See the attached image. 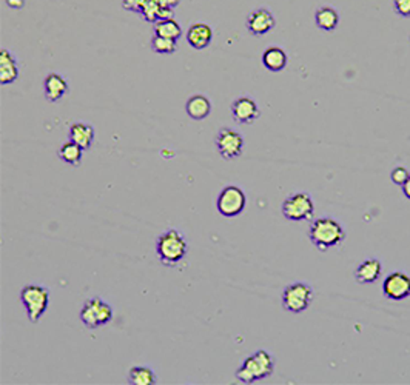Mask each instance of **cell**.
<instances>
[{"mask_svg":"<svg viewBox=\"0 0 410 385\" xmlns=\"http://www.w3.org/2000/svg\"><path fill=\"white\" fill-rule=\"evenodd\" d=\"M188 253V242L185 236L176 229H168L157 236L156 255L167 266H176L184 261Z\"/></svg>","mask_w":410,"mask_h":385,"instance_id":"cell-1","label":"cell"},{"mask_svg":"<svg viewBox=\"0 0 410 385\" xmlns=\"http://www.w3.org/2000/svg\"><path fill=\"white\" fill-rule=\"evenodd\" d=\"M309 239L319 251H327L341 245L345 239V231L336 219L319 217L310 225Z\"/></svg>","mask_w":410,"mask_h":385,"instance_id":"cell-2","label":"cell"},{"mask_svg":"<svg viewBox=\"0 0 410 385\" xmlns=\"http://www.w3.org/2000/svg\"><path fill=\"white\" fill-rule=\"evenodd\" d=\"M275 372V358L269 351L259 350L244 359V363L236 372V379L241 384H255L267 379Z\"/></svg>","mask_w":410,"mask_h":385,"instance_id":"cell-3","label":"cell"},{"mask_svg":"<svg viewBox=\"0 0 410 385\" xmlns=\"http://www.w3.org/2000/svg\"><path fill=\"white\" fill-rule=\"evenodd\" d=\"M20 302L25 307L28 319L36 324L48 310L50 290L39 284H28L20 290Z\"/></svg>","mask_w":410,"mask_h":385,"instance_id":"cell-4","label":"cell"},{"mask_svg":"<svg viewBox=\"0 0 410 385\" xmlns=\"http://www.w3.org/2000/svg\"><path fill=\"white\" fill-rule=\"evenodd\" d=\"M315 299V290L307 282H291L282 292V307L289 313L299 314L310 307Z\"/></svg>","mask_w":410,"mask_h":385,"instance_id":"cell-5","label":"cell"},{"mask_svg":"<svg viewBox=\"0 0 410 385\" xmlns=\"http://www.w3.org/2000/svg\"><path fill=\"white\" fill-rule=\"evenodd\" d=\"M113 316L114 311L112 305L100 299L99 296L90 297L81 309L82 324L90 330H96L110 324L113 320Z\"/></svg>","mask_w":410,"mask_h":385,"instance_id":"cell-6","label":"cell"},{"mask_svg":"<svg viewBox=\"0 0 410 385\" xmlns=\"http://www.w3.org/2000/svg\"><path fill=\"white\" fill-rule=\"evenodd\" d=\"M247 207V194L241 187L230 184L225 185L216 199L218 213L224 217H236L244 213Z\"/></svg>","mask_w":410,"mask_h":385,"instance_id":"cell-7","label":"cell"},{"mask_svg":"<svg viewBox=\"0 0 410 385\" xmlns=\"http://www.w3.org/2000/svg\"><path fill=\"white\" fill-rule=\"evenodd\" d=\"M281 210L290 222L310 221L315 215V203L309 193H293L282 202Z\"/></svg>","mask_w":410,"mask_h":385,"instance_id":"cell-8","label":"cell"},{"mask_svg":"<svg viewBox=\"0 0 410 385\" xmlns=\"http://www.w3.org/2000/svg\"><path fill=\"white\" fill-rule=\"evenodd\" d=\"M216 150L225 161H233L239 157L244 151V137L234 128L224 127L216 135Z\"/></svg>","mask_w":410,"mask_h":385,"instance_id":"cell-9","label":"cell"},{"mask_svg":"<svg viewBox=\"0 0 410 385\" xmlns=\"http://www.w3.org/2000/svg\"><path fill=\"white\" fill-rule=\"evenodd\" d=\"M232 117L236 123L239 125H251L255 123L259 116H261V109L256 104V100L250 96H239L233 100L232 104Z\"/></svg>","mask_w":410,"mask_h":385,"instance_id":"cell-10","label":"cell"},{"mask_svg":"<svg viewBox=\"0 0 410 385\" xmlns=\"http://www.w3.org/2000/svg\"><path fill=\"white\" fill-rule=\"evenodd\" d=\"M384 296L390 301H403L410 296V276L406 271H393L383 284Z\"/></svg>","mask_w":410,"mask_h":385,"instance_id":"cell-11","label":"cell"},{"mask_svg":"<svg viewBox=\"0 0 410 385\" xmlns=\"http://www.w3.org/2000/svg\"><path fill=\"white\" fill-rule=\"evenodd\" d=\"M275 25H276L275 15L272 14L270 10H267V8H256V10L251 11L246 23L249 33L256 37L269 34L270 31L275 29Z\"/></svg>","mask_w":410,"mask_h":385,"instance_id":"cell-12","label":"cell"},{"mask_svg":"<svg viewBox=\"0 0 410 385\" xmlns=\"http://www.w3.org/2000/svg\"><path fill=\"white\" fill-rule=\"evenodd\" d=\"M70 90L67 77L60 73H48L44 79V94L48 102H59Z\"/></svg>","mask_w":410,"mask_h":385,"instance_id":"cell-13","label":"cell"},{"mask_svg":"<svg viewBox=\"0 0 410 385\" xmlns=\"http://www.w3.org/2000/svg\"><path fill=\"white\" fill-rule=\"evenodd\" d=\"M187 42L192 46L193 50H205L207 46H210L213 41V29L205 22H196L193 25L187 29Z\"/></svg>","mask_w":410,"mask_h":385,"instance_id":"cell-14","label":"cell"},{"mask_svg":"<svg viewBox=\"0 0 410 385\" xmlns=\"http://www.w3.org/2000/svg\"><path fill=\"white\" fill-rule=\"evenodd\" d=\"M381 274H383V264L380 259L369 257L357 266V270H355V279H357L358 284L369 285L380 279Z\"/></svg>","mask_w":410,"mask_h":385,"instance_id":"cell-15","label":"cell"},{"mask_svg":"<svg viewBox=\"0 0 410 385\" xmlns=\"http://www.w3.org/2000/svg\"><path fill=\"white\" fill-rule=\"evenodd\" d=\"M68 140L77 144L82 150H90L94 142V128L88 122L77 121L70 125L68 130Z\"/></svg>","mask_w":410,"mask_h":385,"instance_id":"cell-16","label":"cell"},{"mask_svg":"<svg viewBox=\"0 0 410 385\" xmlns=\"http://www.w3.org/2000/svg\"><path fill=\"white\" fill-rule=\"evenodd\" d=\"M19 79V64L14 54L4 48L0 53V83L10 85Z\"/></svg>","mask_w":410,"mask_h":385,"instance_id":"cell-17","label":"cell"},{"mask_svg":"<svg viewBox=\"0 0 410 385\" xmlns=\"http://www.w3.org/2000/svg\"><path fill=\"white\" fill-rule=\"evenodd\" d=\"M263 64L272 73H281L289 64V56L281 46H269L263 53Z\"/></svg>","mask_w":410,"mask_h":385,"instance_id":"cell-18","label":"cell"},{"mask_svg":"<svg viewBox=\"0 0 410 385\" xmlns=\"http://www.w3.org/2000/svg\"><path fill=\"white\" fill-rule=\"evenodd\" d=\"M185 112L193 121H204L211 113V102L204 94H194L187 100Z\"/></svg>","mask_w":410,"mask_h":385,"instance_id":"cell-19","label":"cell"},{"mask_svg":"<svg viewBox=\"0 0 410 385\" xmlns=\"http://www.w3.org/2000/svg\"><path fill=\"white\" fill-rule=\"evenodd\" d=\"M315 23L322 31H333L340 23V14L332 6H321L315 13Z\"/></svg>","mask_w":410,"mask_h":385,"instance_id":"cell-20","label":"cell"},{"mask_svg":"<svg viewBox=\"0 0 410 385\" xmlns=\"http://www.w3.org/2000/svg\"><path fill=\"white\" fill-rule=\"evenodd\" d=\"M157 382L156 373L153 368L147 365L131 367L128 372V384L130 385H153Z\"/></svg>","mask_w":410,"mask_h":385,"instance_id":"cell-21","label":"cell"},{"mask_svg":"<svg viewBox=\"0 0 410 385\" xmlns=\"http://www.w3.org/2000/svg\"><path fill=\"white\" fill-rule=\"evenodd\" d=\"M153 34L170 37V39H175V41H179V39L183 37V28H180V25L175 19L157 20L153 27Z\"/></svg>","mask_w":410,"mask_h":385,"instance_id":"cell-22","label":"cell"},{"mask_svg":"<svg viewBox=\"0 0 410 385\" xmlns=\"http://www.w3.org/2000/svg\"><path fill=\"white\" fill-rule=\"evenodd\" d=\"M82 154L84 150L77 144L67 140L65 144H62L59 148V157L62 161L68 165H73V167H79L82 162Z\"/></svg>","mask_w":410,"mask_h":385,"instance_id":"cell-23","label":"cell"},{"mask_svg":"<svg viewBox=\"0 0 410 385\" xmlns=\"http://www.w3.org/2000/svg\"><path fill=\"white\" fill-rule=\"evenodd\" d=\"M150 46H152V50L157 54H173L178 50V41L170 37L153 34L152 41H150Z\"/></svg>","mask_w":410,"mask_h":385,"instance_id":"cell-24","label":"cell"},{"mask_svg":"<svg viewBox=\"0 0 410 385\" xmlns=\"http://www.w3.org/2000/svg\"><path fill=\"white\" fill-rule=\"evenodd\" d=\"M390 177H392L393 184L403 187L409 180V177H410V171L406 167H403V165H399V167H395L392 170Z\"/></svg>","mask_w":410,"mask_h":385,"instance_id":"cell-25","label":"cell"},{"mask_svg":"<svg viewBox=\"0 0 410 385\" xmlns=\"http://www.w3.org/2000/svg\"><path fill=\"white\" fill-rule=\"evenodd\" d=\"M148 0H124L122 6L130 13H140Z\"/></svg>","mask_w":410,"mask_h":385,"instance_id":"cell-26","label":"cell"},{"mask_svg":"<svg viewBox=\"0 0 410 385\" xmlns=\"http://www.w3.org/2000/svg\"><path fill=\"white\" fill-rule=\"evenodd\" d=\"M393 6L399 15L410 18V0H393Z\"/></svg>","mask_w":410,"mask_h":385,"instance_id":"cell-27","label":"cell"},{"mask_svg":"<svg viewBox=\"0 0 410 385\" xmlns=\"http://www.w3.org/2000/svg\"><path fill=\"white\" fill-rule=\"evenodd\" d=\"M6 4L13 10H20V8L25 5V0H6Z\"/></svg>","mask_w":410,"mask_h":385,"instance_id":"cell-28","label":"cell"},{"mask_svg":"<svg viewBox=\"0 0 410 385\" xmlns=\"http://www.w3.org/2000/svg\"><path fill=\"white\" fill-rule=\"evenodd\" d=\"M154 2H157L162 6H167V8H175L179 4V0H154Z\"/></svg>","mask_w":410,"mask_h":385,"instance_id":"cell-29","label":"cell"},{"mask_svg":"<svg viewBox=\"0 0 410 385\" xmlns=\"http://www.w3.org/2000/svg\"><path fill=\"white\" fill-rule=\"evenodd\" d=\"M401 188H403V193H404L406 198L410 201V177H409L407 182L403 187H401Z\"/></svg>","mask_w":410,"mask_h":385,"instance_id":"cell-30","label":"cell"}]
</instances>
